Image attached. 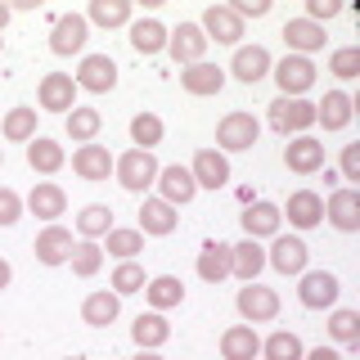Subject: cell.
Instances as JSON below:
<instances>
[{"instance_id": "6da1fadb", "label": "cell", "mask_w": 360, "mask_h": 360, "mask_svg": "<svg viewBox=\"0 0 360 360\" xmlns=\"http://www.w3.org/2000/svg\"><path fill=\"white\" fill-rule=\"evenodd\" d=\"M112 176L127 194H144V189L158 180V158L144 149H127L122 158H112Z\"/></svg>"}, {"instance_id": "7a4b0ae2", "label": "cell", "mask_w": 360, "mask_h": 360, "mask_svg": "<svg viewBox=\"0 0 360 360\" xmlns=\"http://www.w3.org/2000/svg\"><path fill=\"white\" fill-rule=\"evenodd\" d=\"M266 122L284 135V140H292V135H307L315 127V104H311V99H284V95H279L275 104H270Z\"/></svg>"}, {"instance_id": "3957f363", "label": "cell", "mask_w": 360, "mask_h": 360, "mask_svg": "<svg viewBox=\"0 0 360 360\" xmlns=\"http://www.w3.org/2000/svg\"><path fill=\"white\" fill-rule=\"evenodd\" d=\"M270 77H275V86H279L284 99H302L315 86V63L307 54H284V59L270 68Z\"/></svg>"}, {"instance_id": "277c9868", "label": "cell", "mask_w": 360, "mask_h": 360, "mask_svg": "<svg viewBox=\"0 0 360 360\" xmlns=\"http://www.w3.org/2000/svg\"><path fill=\"white\" fill-rule=\"evenodd\" d=\"M257 135H262V122L252 117V112H225L221 117V127H217V149L221 153H243V149H252L257 144Z\"/></svg>"}, {"instance_id": "5b68a950", "label": "cell", "mask_w": 360, "mask_h": 360, "mask_svg": "<svg viewBox=\"0 0 360 360\" xmlns=\"http://www.w3.org/2000/svg\"><path fill=\"white\" fill-rule=\"evenodd\" d=\"M297 279H302V288H297L302 307H311V311H333L338 307V292H342L338 275H329V270H302Z\"/></svg>"}, {"instance_id": "8992f818", "label": "cell", "mask_w": 360, "mask_h": 360, "mask_svg": "<svg viewBox=\"0 0 360 360\" xmlns=\"http://www.w3.org/2000/svg\"><path fill=\"white\" fill-rule=\"evenodd\" d=\"M90 41V22L86 14H59L50 27V50L59 54V59H68V54H82Z\"/></svg>"}, {"instance_id": "52a82bcc", "label": "cell", "mask_w": 360, "mask_h": 360, "mask_svg": "<svg viewBox=\"0 0 360 360\" xmlns=\"http://www.w3.org/2000/svg\"><path fill=\"white\" fill-rule=\"evenodd\" d=\"M234 307H239V315L248 324H266L279 315V292L275 288H262V284H243L239 297H234Z\"/></svg>"}, {"instance_id": "ba28073f", "label": "cell", "mask_w": 360, "mask_h": 360, "mask_svg": "<svg viewBox=\"0 0 360 360\" xmlns=\"http://www.w3.org/2000/svg\"><path fill=\"white\" fill-rule=\"evenodd\" d=\"M37 99H41L45 112H63V117H68V112L77 108V82H72V72H45Z\"/></svg>"}, {"instance_id": "9c48e42d", "label": "cell", "mask_w": 360, "mask_h": 360, "mask_svg": "<svg viewBox=\"0 0 360 360\" xmlns=\"http://www.w3.org/2000/svg\"><path fill=\"white\" fill-rule=\"evenodd\" d=\"M72 82H77V90H90V95H108V90L117 86V63H112L108 54H86Z\"/></svg>"}, {"instance_id": "30bf717a", "label": "cell", "mask_w": 360, "mask_h": 360, "mask_svg": "<svg viewBox=\"0 0 360 360\" xmlns=\"http://www.w3.org/2000/svg\"><path fill=\"white\" fill-rule=\"evenodd\" d=\"M167 54H172L180 68L202 63V54H207V37H202L198 22H180L176 32H167Z\"/></svg>"}, {"instance_id": "8fae6325", "label": "cell", "mask_w": 360, "mask_h": 360, "mask_svg": "<svg viewBox=\"0 0 360 360\" xmlns=\"http://www.w3.org/2000/svg\"><path fill=\"white\" fill-rule=\"evenodd\" d=\"M158 198L162 202H172V207H185L189 198L198 194V185H194V176H189V167H180V162H172V167H158Z\"/></svg>"}, {"instance_id": "7c38bea8", "label": "cell", "mask_w": 360, "mask_h": 360, "mask_svg": "<svg viewBox=\"0 0 360 360\" xmlns=\"http://www.w3.org/2000/svg\"><path fill=\"white\" fill-rule=\"evenodd\" d=\"M307 243L297 234H275V243L266 248V266H275L279 275H302L307 270Z\"/></svg>"}, {"instance_id": "4fadbf2b", "label": "cell", "mask_w": 360, "mask_h": 360, "mask_svg": "<svg viewBox=\"0 0 360 360\" xmlns=\"http://www.w3.org/2000/svg\"><path fill=\"white\" fill-rule=\"evenodd\" d=\"M324 217H329L333 230H342V234H356L360 230V194L352 185H338L329 202H324Z\"/></svg>"}, {"instance_id": "5bb4252c", "label": "cell", "mask_w": 360, "mask_h": 360, "mask_svg": "<svg viewBox=\"0 0 360 360\" xmlns=\"http://www.w3.org/2000/svg\"><path fill=\"white\" fill-rule=\"evenodd\" d=\"M270 68H275V59H270L266 45H239L234 59H230L234 82H243V86H257L262 77H270Z\"/></svg>"}, {"instance_id": "9a60e30c", "label": "cell", "mask_w": 360, "mask_h": 360, "mask_svg": "<svg viewBox=\"0 0 360 360\" xmlns=\"http://www.w3.org/2000/svg\"><path fill=\"white\" fill-rule=\"evenodd\" d=\"M22 207H27L32 217H41L45 225H54L68 212V194L54 185V180H37V185H32V194L22 198Z\"/></svg>"}, {"instance_id": "2e32d148", "label": "cell", "mask_w": 360, "mask_h": 360, "mask_svg": "<svg viewBox=\"0 0 360 360\" xmlns=\"http://www.w3.org/2000/svg\"><path fill=\"white\" fill-rule=\"evenodd\" d=\"M284 167L297 176H315L324 167V144L315 140V135H292L284 144Z\"/></svg>"}, {"instance_id": "e0dca14e", "label": "cell", "mask_w": 360, "mask_h": 360, "mask_svg": "<svg viewBox=\"0 0 360 360\" xmlns=\"http://www.w3.org/2000/svg\"><path fill=\"white\" fill-rule=\"evenodd\" d=\"M279 217H288L292 230H315V225L324 221V198L315 194V189H297V194H288V202L279 207Z\"/></svg>"}, {"instance_id": "ac0fdd59", "label": "cell", "mask_w": 360, "mask_h": 360, "mask_svg": "<svg viewBox=\"0 0 360 360\" xmlns=\"http://www.w3.org/2000/svg\"><path fill=\"white\" fill-rule=\"evenodd\" d=\"M189 176H194L198 189H225L230 185V158H225L221 149H198Z\"/></svg>"}, {"instance_id": "d6986e66", "label": "cell", "mask_w": 360, "mask_h": 360, "mask_svg": "<svg viewBox=\"0 0 360 360\" xmlns=\"http://www.w3.org/2000/svg\"><path fill=\"white\" fill-rule=\"evenodd\" d=\"M202 37H207V45L217 41V45H239V37H243V22L230 14V5H207L202 9Z\"/></svg>"}, {"instance_id": "ffe728a7", "label": "cell", "mask_w": 360, "mask_h": 360, "mask_svg": "<svg viewBox=\"0 0 360 360\" xmlns=\"http://www.w3.org/2000/svg\"><path fill=\"white\" fill-rule=\"evenodd\" d=\"M32 252H37L41 266H63L68 257H72V230H63L59 221L45 225V230L37 234V243H32Z\"/></svg>"}, {"instance_id": "44dd1931", "label": "cell", "mask_w": 360, "mask_h": 360, "mask_svg": "<svg viewBox=\"0 0 360 360\" xmlns=\"http://www.w3.org/2000/svg\"><path fill=\"white\" fill-rule=\"evenodd\" d=\"M279 37H284L288 54H307V59H311L315 50H324V41H329V37H324V27H320V22H311V18H288Z\"/></svg>"}, {"instance_id": "7402d4cb", "label": "cell", "mask_w": 360, "mask_h": 360, "mask_svg": "<svg viewBox=\"0 0 360 360\" xmlns=\"http://www.w3.org/2000/svg\"><path fill=\"white\" fill-rule=\"evenodd\" d=\"M239 221H243V239H257V243H262V239H275L279 225H284V217H279L275 202H248Z\"/></svg>"}, {"instance_id": "603a6c76", "label": "cell", "mask_w": 360, "mask_h": 360, "mask_svg": "<svg viewBox=\"0 0 360 360\" xmlns=\"http://www.w3.org/2000/svg\"><path fill=\"white\" fill-rule=\"evenodd\" d=\"M180 86L189 90V95H198V99H207V95H221L225 90V68L217 63H189V68H180Z\"/></svg>"}, {"instance_id": "cb8c5ba5", "label": "cell", "mask_w": 360, "mask_h": 360, "mask_svg": "<svg viewBox=\"0 0 360 360\" xmlns=\"http://www.w3.org/2000/svg\"><path fill=\"white\" fill-rule=\"evenodd\" d=\"M266 270V248L257 239H239L230 243V275H239L243 284H257V275Z\"/></svg>"}, {"instance_id": "d4e9b609", "label": "cell", "mask_w": 360, "mask_h": 360, "mask_svg": "<svg viewBox=\"0 0 360 360\" xmlns=\"http://www.w3.org/2000/svg\"><path fill=\"white\" fill-rule=\"evenodd\" d=\"M72 172L82 176V180H108L112 176V153H108V144H82V149L72 153Z\"/></svg>"}, {"instance_id": "484cf974", "label": "cell", "mask_w": 360, "mask_h": 360, "mask_svg": "<svg viewBox=\"0 0 360 360\" xmlns=\"http://www.w3.org/2000/svg\"><path fill=\"white\" fill-rule=\"evenodd\" d=\"M221 356L225 360H257L262 356V338H257L252 324H230L221 333Z\"/></svg>"}, {"instance_id": "4316f807", "label": "cell", "mask_w": 360, "mask_h": 360, "mask_svg": "<svg viewBox=\"0 0 360 360\" xmlns=\"http://www.w3.org/2000/svg\"><path fill=\"white\" fill-rule=\"evenodd\" d=\"M131 338H135V347H140V352H158V347L172 338V324H167L162 311H144V315H135Z\"/></svg>"}, {"instance_id": "83f0119b", "label": "cell", "mask_w": 360, "mask_h": 360, "mask_svg": "<svg viewBox=\"0 0 360 360\" xmlns=\"http://www.w3.org/2000/svg\"><path fill=\"white\" fill-rule=\"evenodd\" d=\"M352 112H356V99L347 95V90H329V95L315 104V122H320L324 131H342L347 122H352Z\"/></svg>"}, {"instance_id": "f1b7e54d", "label": "cell", "mask_w": 360, "mask_h": 360, "mask_svg": "<svg viewBox=\"0 0 360 360\" xmlns=\"http://www.w3.org/2000/svg\"><path fill=\"white\" fill-rule=\"evenodd\" d=\"M117 315H122V297L112 288H99V292H90V297L82 302V320L90 324V329H108Z\"/></svg>"}, {"instance_id": "f546056e", "label": "cell", "mask_w": 360, "mask_h": 360, "mask_svg": "<svg viewBox=\"0 0 360 360\" xmlns=\"http://www.w3.org/2000/svg\"><path fill=\"white\" fill-rule=\"evenodd\" d=\"M131 50L135 54H162L167 50V27L158 18H131Z\"/></svg>"}, {"instance_id": "4dcf8cb0", "label": "cell", "mask_w": 360, "mask_h": 360, "mask_svg": "<svg viewBox=\"0 0 360 360\" xmlns=\"http://www.w3.org/2000/svg\"><path fill=\"white\" fill-rule=\"evenodd\" d=\"M63 162H68L63 144H54L50 135H37V140H27V167H32V172H41V176H54Z\"/></svg>"}, {"instance_id": "1f68e13d", "label": "cell", "mask_w": 360, "mask_h": 360, "mask_svg": "<svg viewBox=\"0 0 360 360\" xmlns=\"http://www.w3.org/2000/svg\"><path fill=\"white\" fill-rule=\"evenodd\" d=\"M180 225V217H176V207L172 202H162V198H144V207H140V234H172Z\"/></svg>"}, {"instance_id": "d6a6232c", "label": "cell", "mask_w": 360, "mask_h": 360, "mask_svg": "<svg viewBox=\"0 0 360 360\" xmlns=\"http://www.w3.org/2000/svg\"><path fill=\"white\" fill-rule=\"evenodd\" d=\"M198 279L202 284H221V279H230V243H202L198 252Z\"/></svg>"}, {"instance_id": "836d02e7", "label": "cell", "mask_w": 360, "mask_h": 360, "mask_svg": "<svg viewBox=\"0 0 360 360\" xmlns=\"http://www.w3.org/2000/svg\"><path fill=\"white\" fill-rule=\"evenodd\" d=\"M131 0H90L86 22L90 27H131Z\"/></svg>"}, {"instance_id": "e575fe53", "label": "cell", "mask_w": 360, "mask_h": 360, "mask_svg": "<svg viewBox=\"0 0 360 360\" xmlns=\"http://www.w3.org/2000/svg\"><path fill=\"white\" fill-rule=\"evenodd\" d=\"M0 135H5L9 144H27V140H37V108H27V104L9 108L5 117H0Z\"/></svg>"}, {"instance_id": "d590c367", "label": "cell", "mask_w": 360, "mask_h": 360, "mask_svg": "<svg viewBox=\"0 0 360 360\" xmlns=\"http://www.w3.org/2000/svg\"><path fill=\"white\" fill-rule=\"evenodd\" d=\"M144 297H149L153 311H172L185 302V284H180L176 275H153L149 284H144Z\"/></svg>"}, {"instance_id": "8d00e7d4", "label": "cell", "mask_w": 360, "mask_h": 360, "mask_svg": "<svg viewBox=\"0 0 360 360\" xmlns=\"http://www.w3.org/2000/svg\"><path fill=\"white\" fill-rule=\"evenodd\" d=\"M329 338H333L338 347H347V352H356V347H360V311L333 307V315H329Z\"/></svg>"}, {"instance_id": "74e56055", "label": "cell", "mask_w": 360, "mask_h": 360, "mask_svg": "<svg viewBox=\"0 0 360 360\" xmlns=\"http://www.w3.org/2000/svg\"><path fill=\"white\" fill-rule=\"evenodd\" d=\"M104 252L117 257V262H135V257L144 252V234L140 230H117V225H112L104 234Z\"/></svg>"}, {"instance_id": "f35d334b", "label": "cell", "mask_w": 360, "mask_h": 360, "mask_svg": "<svg viewBox=\"0 0 360 360\" xmlns=\"http://www.w3.org/2000/svg\"><path fill=\"white\" fill-rule=\"evenodd\" d=\"M162 117L158 112H135L131 117V144L135 149H144V153H153V144H162Z\"/></svg>"}, {"instance_id": "ab89813d", "label": "cell", "mask_w": 360, "mask_h": 360, "mask_svg": "<svg viewBox=\"0 0 360 360\" xmlns=\"http://www.w3.org/2000/svg\"><path fill=\"white\" fill-rule=\"evenodd\" d=\"M68 266H72V275H77V279H90V275H99V266H104V248H99L95 239H82V243H72V257H68Z\"/></svg>"}, {"instance_id": "60d3db41", "label": "cell", "mask_w": 360, "mask_h": 360, "mask_svg": "<svg viewBox=\"0 0 360 360\" xmlns=\"http://www.w3.org/2000/svg\"><path fill=\"white\" fill-rule=\"evenodd\" d=\"M99 127H104V117H99V108H82V104H77L72 112H68V135H72L77 144H95Z\"/></svg>"}, {"instance_id": "b9f144b4", "label": "cell", "mask_w": 360, "mask_h": 360, "mask_svg": "<svg viewBox=\"0 0 360 360\" xmlns=\"http://www.w3.org/2000/svg\"><path fill=\"white\" fill-rule=\"evenodd\" d=\"M108 230H112V207H104V202L82 207V217H77V234L82 239H104Z\"/></svg>"}, {"instance_id": "7bdbcfd3", "label": "cell", "mask_w": 360, "mask_h": 360, "mask_svg": "<svg viewBox=\"0 0 360 360\" xmlns=\"http://www.w3.org/2000/svg\"><path fill=\"white\" fill-rule=\"evenodd\" d=\"M262 356H266V360H302V356H307V347H302L297 333L279 329V333H270L266 342H262Z\"/></svg>"}, {"instance_id": "ee69618b", "label": "cell", "mask_w": 360, "mask_h": 360, "mask_svg": "<svg viewBox=\"0 0 360 360\" xmlns=\"http://www.w3.org/2000/svg\"><path fill=\"white\" fill-rule=\"evenodd\" d=\"M144 284H149V275H144V266H135V262H117V270H112V279H108V288L117 292V297L144 292Z\"/></svg>"}, {"instance_id": "f6af8a7d", "label": "cell", "mask_w": 360, "mask_h": 360, "mask_svg": "<svg viewBox=\"0 0 360 360\" xmlns=\"http://www.w3.org/2000/svg\"><path fill=\"white\" fill-rule=\"evenodd\" d=\"M329 72L338 77V82H352V77H360V50H356V45H342V50L329 54Z\"/></svg>"}, {"instance_id": "bcb514c9", "label": "cell", "mask_w": 360, "mask_h": 360, "mask_svg": "<svg viewBox=\"0 0 360 360\" xmlns=\"http://www.w3.org/2000/svg\"><path fill=\"white\" fill-rule=\"evenodd\" d=\"M18 221H22V198L0 185V225H18Z\"/></svg>"}, {"instance_id": "7dc6e473", "label": "cell", "mask_w": 360, "mask_h": 360, "mask_svg": "<svg viewBox=\"0 0 360 360\" xmlns=\"http://www.w3.org/2000/svg\"><path fill=\"white\" fill-rule=\"evenodd\" d=\"M338 14H342L338 0H307V14H302V18H311V22H320V27H324V22L338 18Z\"/></svg>"}, {"instance_id": "c3c4849f", "label": "cell", "mask_w": 360, "mask_h": 360, "mask_svg": "<svg viewBox=\"0 0 360 360\" xmlns=\"http://www.w3.org/2000/svg\"><path fill=\"white\" fill-rule=\"evenodd\" d=\"M338 176H342V180H360V144H342V158H338Z\"/></svg>"}, {"instance_id": "681fc988", "label": "cell", "mask_w": 360, "mask_h": 360, "mask_svg": "<svg viewBox=\"0 0 360 360\" xmlns=\"http://www.w3.org/2000/svg\"><path fill=\"white\" fill-rule=\"evenodd\" d=\"M230 14L234 18H266L270 14V0H234V5H230Z\"/></svg>"}, {"instance_id": "f907efd6", "label": "cell", "mask_w": 360, "mask_h": 360, "mask_svg": "<svg viewBox=\"0 0 360 360\" xmlns=\"http://www.w3.org/2000/svg\"><path fill=\"white\" fill-rule=\"evenodd\" d=\"M302 360H342V352H338V347H315V352H307Z\"/></svg>"}, {"instance_id": "816d5d0a", "label": "cell", "mask_w": 360, "mask_h": 360, "mask_svg": "<svg viewBox=\"0 0 360 360\" xmlns=\"http://www.w3.org/2000/svg\"><path fill=\"white\" fill-rule=\"evenodd\" d=\"M9 279H14V266H9L5 257H0V288H9Z\"/></svg>"}, {"instance_id": "f5cc1de1", "label": "cell", "mask_w": 360, "mask_h": 360, "mask_svg": "<svg viewBox=\"0 0 360 360\" xmlns=\"http://www.w3.org/2000/svg\"><path fill=\"white\" fill-rule=\"evenodd\" d=\"M9 14H14V9H9V5H0V32L9 27Z\"/></svg>"}, {"instance_id": "db71d44e", "label": "cell", "mask_w": 360, "mask_h": 360, "mask_svg": "<svg viewBox=\"0 0 360 360\" xmlns=\"http://www.w3.org/2000/svg\"><path fill=\"white\" fill-rule=\"evenodd\" d=\"M131 360H162L158 352H140V356H131Z\"/></svg>"}, {"instance_id": "11a10c76", "label": "cell", "mask_w": 360, "mask_h": 360, "mask_svg": "<svg viewBox=\"0 0 360 360\" xmlns=\"http://www.w3.org/2000/svg\"><path fill=\"white\" fill-rule=\"evenodd\" d=\"M0 167H5V149H0Z\"/></svg>"}, {"instance_id": "9f6ffc18", "label": "cell", "mask_w": 360, "mask_h": 360, "mask_svg": "<svg viewBox=\"0 0 360 360\" xmlns=\"http://www.w3.org/2000/svg\"><path fill=\"white\" fill-rule=\"evenodd\" d=\"M0 50H5V37H0Z\"/></svg>"}, {"instance_id": "6f0895ef", "label": "cell", "mask_w": 360, "mask_h": 360, "mask_svg": "<svg viewBox=\"0 0 360 360\" xmlns=\"http://www.w3.org/2000/svg\"><path fill=\"white\" fill-rule=\"evenodd\" d=\"M68 360H82V356H68Z\"/></svg>"}]
</instances>
